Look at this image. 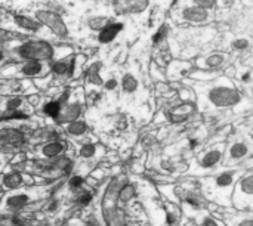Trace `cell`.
<instances>
[{
  "label": "cell",
  "instance_id": "cell-1",
  "mask_svg": "<svg viewBox=\"0 0 253 226\" xmlns=\"http://www.w3.org/2000/svg\"><path fill=\"white\" fill-rule=\"evenodd\" d=\"M205 98L215 108H228L240 101V93L231 81L219 80V83L206 90Z\"/></svg>",
  "mask_w": 253,
  "mask_h": 226
},
{
  "label": "cell",
  "instance_id": "cell-2",
  "mask_svg": "<svg viewBox=\"0 0 253 226\" xmlns=\"http://www.w3.org/2000/svg\"><path fill=\"white\" fill-rule=\"evenodd\" d=\"M237 175L239 170H230V172L219 173L218 176H213L211 181H208V188L205 189V192H208V195L212 200H216V203L222 200L227 201L234 187Z\"/></svg>",
  "mask_w": 253,
  "mask_h": 226
},
{
  "label": "cell",
  "instance_id": "cell-3",
  "mask_svg": "<svg viewBox=\"0 0 253 226\" xmlns=\"http://www.w3.org/2000/svg\"><path fill=\"white\" fill-rule=\"evenodd\" d=\"M15 55L21 59L25 61H49L55 56V49L46 43V41H39V40H31L21 43L19 46L15 47Z\"/></svg>",
  "mask_w": 253,
  "mask_h": 226
},
{
  "label": "cell",
  "instance_id": "cell-4",
  "mask_svg": "<svg viewBox=\"0 0 253 226\" xmlns=\"http://www.w3.org/2000/svg\"><path fill=\"white\" fill-rule=\"evenodd\" d=\"M253 195V175L252 172H248L243 175V178L236 184L234 192H233V203L236 209L245 210L252 206Z\"/></svg>",
  "mask_w": 253,
  "mask_h": 226
},
{
  "label": "cell",
  "instance_id": "cell-5",
  "mask_svg": "<svg viewBox=\"0 0 253 226\" xmlns=\"http://www.w3.org/2000/svg\"><path fill=\"white\" fill-rule=\"evenodd\" d=\"M37 16V22H43L46 27H49L58 37H67L68 36V30L67 25L64 22V19L61 18L59 13L53 12V10H39L36 13Z\"/></svg>",
  "mask_w": 253,
  "mask_h": 226
},
{
  "label": "cell",
  "instance_id": "cell-6",
  "mask_svg": "<svg viewBox=\"0 0 253 226\" xmlns=\"http://www.w3.org/2000/svg\"><path fill=\"white\" fill-rule=\"evenodd\" d=\"M224 148H225V147L221 144V145H216V147H213V148L205 151V152L200 155V158H199V166H200V169H202V170H211V169L216 167V166L221 163L222 157H224Z\"/></svg>",
  "mask_w": 253,
  "mask_h": 226
},
{
  "label": "cell",
  "instance_id": "cell-7",
  "mask_svg": "<svg viewBox=\"0 0 253 226\" xmlns=\"http://www.w3.org/2000/svg\"><path fill=\"white\" fill-rule=\"evenodd\" d=\"M251 152V145L248 142H243V141H237L234 144L230 145L228 151H227V158L225 161L227 163H236V161H240L243 158H246Z\"/></svg>",
  "mask_w": 253,
  "mask_h": 226
},
{
  "label": "cell",
  "instance_id": "cell-8",
  "mask_svg": "<svg viewBox=\"0 0 253 226\" xmlns=\"http://www.w3.org/2000/svg\"><path fill=\"white\" fill-rule=\"evenodd\" d=\"M182 18L188 22H193V24H203L209 19V10H205L199 6H196L194 3L191 6H185L182 9Z\"/></svg>",
  "mask_w": 253,
  "mask_h": 226
},
{
  "label": "cell",
  "instance_id": "cell-9",
  "mask_svg": "<svg viewBox=\"0 0 253 226\" xmlns=\"http://www.w3.org/2000/svg\"><path fill=\"white\" fill-rule=\"evenodd\" d=\"M65 150H67L65 142L56 139V141H49L47 144H44V145L42 147L40 152H42L43 157L52 160V158H58L62 152H65Z\"/></svg>",
  "mask_w": 253,
  "mask_h": 226
},
{
  "label": "cell",
  "instance_id": "cell-10",
  "mask_svg": "<svg viewBox=\"0 0 253 226\" xmlns=\"http://www.w3.org/2000/svg\"><path fill=\"white\" fill-rule=\"evenodd\" d=\"M82 114V104L80 102H71L65 108H62L58 121L59 123H73L76 121Z\"/></svg>",
  "mask_w": 253,
  "mask_h": 226
},
{
  "label": "cell",
  "instance_id": "cell-11",
  "mask_svg": "<svg viewBox=\"0 0 253 226\" xmlns=\"http://www.w3.org/2000/svg\"><path fill=\"white\" fill-rule=\"evenodd\" d=\"M31 201V195L27 192H15L6 198V207L9 210H21Z\"/></svg>",
  "mask_w": 253,
  "mask_h": 226
},
{
  "label": "cell",
  "instance_id": "cell-12",
  "mask_svg": "<svg viewBox=\"0 0 253 226\" xmlns=\"http://www.w3.org/2000/svg\"><path fill=\"white\" fill-rule=\"evenodd\" d=\"M123 30V24L122 22H110L104 30L99 31V36H98V41L99 43H110L116 38V36Z\"/></svg>",
  "mask_w": 253,
  "mask_h": 226
},
{
  "label": "cell",
  "instance_id": "cell-13",
  "mask_svg": "<svg viewBox=\"0 0 253 226\" xmlns=\"http://www.w3.org/2000/svg\"><path fill=\"white\" fill-rule=\"evenodd\" d=\"M43 64L42 62H37V61H25L19 68H18V73L22 74V75H27V77H37V75H42L43 74Z\"/></svg>",
  "mask_w": 253,
  "mask_h": 226
},
{
  "label": "cell",
  "instance_id": "cell-14",
  "mask_svg": "<svg viewBox=\"0 0 253 226\" xmlns=\"http://www.w3.org/2000/svg\"><path fill=\"white\" fill-rule=\"evenodd\" d=\"M225 62H227V55L225 53H212V55L203 58L202 61H199V65L203 67V68L216 70V68H221Z\"/></svg>",
  "mask_w": 253,
  "mask_h": 226
},
{
  "label": "cell",
  "instance_id": "cell-15",
  "mask_svg": "<svg viewBox=\"0 0 253 226\" xmlns=\"http://www.w3.org/2000/svg\"><path fill=\"white\" fill-rule=\"evenodd\" d=\"M52 73L59 77H65V75L71 74L73 73V59L71 61H67V59L55 61L52 65Z\"/></svg>",
  "mask_w": 253,
  "mask_h": 226
},
{
  "label": "cell",
  "instance_id": "cell-16",
  "mask_svg": "<svg viewBox=\"0 0 253 226\" xmlns=\"http://www.w3.org/2000/svg\"><path fill=\"white\" fill-rule=\"evenodd\" d=\"M22 141H24V136H22V133H19L18 130L6 129V130H1V132H0V142L18 145V144H22Z\"/></svg>",
  "mask_w": 253,
  "mask_h": 226
},
{
  "label": "cell",
  "instance_id": "cell-17",
  "mask_svg": "<svg viewBox=\"0 0 253 226\" xmlns=\"http://www.w3.org/2000/svg\"><path fill=\"white\" fill-rule=\"evenodd\" d=\"M13 22L18 27H21V28H24L27 31H39L40 30V24L37 21H34V19H31L28 16H24V15H16L13 18Z\"/></svg>",
  "mask_w": 253,
  "mask_h": 226
},
{
  "label": "cell",
  "instance_id": "cell-18",
  "mask_svg": "<svg viewBox=\"0 0 253 226\" xmlns=\"http://www.w3.org/2000/svg\"><path fill=\"white\" fill-rule=\"evenodd\" d=\"M190 67L191 65L188 62H181V61L172 62L169 67V77L170 78H179L190 70Z\"/></svg>",
  "mask_w": 253,
  "mask_h": 226
},
{
  "label": "cell",
  "instance_id": "cell-19",
  "mask_svg": "<svg viewBox=\"0 0 253 226\" xmlns=\"http://www.w3.org/2000/svg\"><path fill=\"white\" fill-rule=\"evenodd\" d=\"M24 178L19 173H9L3 178V187L7 189H16L22 185Z\"/></svg>",
  "mask_w": 253,
  "mask_h": 226
},
{
  "label": "cell",
  "instance_id": "cell-20",
  "mask_svg": "<svg viewBox=\"0 0 253 226\" xmlns=\"http://www.w3.org/2000/svg\"><path fill=\"white\" fill-rule=\"evenodd\" d=\"M67 132H68V135H71V136L80 138V136H83V135L87 132V126H86V123H84V121L76 120V121H73V123H70V124H68Z\"/></svg>",
  "mask_w": 253,
  "mask_h": 226
},
{
  "label": "cell",
  "instance_id": "cell-21",
  "mask_svg": "<svg viewBox=\"0 0 253 226\" xmlns=\"http://www.w3.org/2000/svg\"><path fill=\"white\" fill-rule=\"evenodd\" d=\"M135 195H136L135 187H132V185H123L122 189L119 191L117 198H119V201H122V203H129V201H132V200L135 198Z\"/></svg>",
  "mask_w": 253,
  "mask_h": 226
},
{
  "label": "cell",
  "instance_id": "cell-22",
  "mask_svg": "<svg viewBox=\"0 0 253 226\" xmlns=\"http://www.w3.org/2000/svg\"><path fill=\"white\" fill-rule=\"evenodd\" d=\"M122 89L125 93H133L138 89V80L132 74H126L122 78Z\"/></svg>",
  "mask_w": 253,
  "mask_h": 226
},
{
  "label": "cell",
  "instance_id": "cell-23",
  "mask_svg": "<svg viewBox=\"0 0 253 226\" xmlns=\"http://www.w3.org/2000/svg\"><path fill=\"white\" fill-rule=\"evenodd\" d=\"M43 111H44V114H46V115L58 118V117H59V114H61V111H62V104H61L59 101L47 102V104L43 107Z\"/></svg>",
  "mask_w": 253,
  "mask_h": 226
},
{
  "label": "cell",
  "instance_id": "cell-24",
  "mask_svg": "<svg viewBox=\"0 0 253 226\" xmlns=\"http://www.w3.org/2000/svg\"><path fill=\"white\" fill-rule=\"evenodd\" d=\"M108 24H110V19L105 18V16H95V18H90L89 22H87V25H89L92 30H96V31L104 30Z\"/></svg>",
  "mask_w": 253,
  "mask_h": 226
},
{
  "label": "cell",
  "instance_id": "cell-25",
  "mask_svg": "<svg viewBox=\"0 0 253 226\" xmlns=\"http://www.w3.org/2000/svg\"><path fill=\"white\" fill-rule=\"evenodd\" d=\"M99 68H101V64H93V65H90V68L87 71V80L92 84H101L102 83L101 75H99Z\"/></svg>",
  "mask_w": 253,
  "mask_h": 226
},
{
  "label": "cell",
  "instance_id": "cell-26",
  "mask_svg": "<svg viewBox=\"0 0 253 226\" xmlns=\"http://www.w3.org/2000/svg\"><path fill=\"white\" fill-rule=\"evenodd\" d=\"M21 105H22V99L21 98H10V99H7L6 101V104H4V110L7 111V113H16L19 108H21Z\"/></svg>",
  "mask_w": 253,
  "mask_h": 226
},
{
  "label": "cell",
  "instance_id": "cell-27",
  "mask_svg": "<svg viewBox=\"0 0 253 226\" xmlns=\"http://www.w3.org/2000/svg\"><path fill=\"white\" fill-rule=\"evenodd\" d=\"M96 154V145L95 144H84L80 148V155L83 158H92Z\"/></svg>",
  "mask_w": 253,
  "mask_h": 226
},
{
  "label": "cell",
  "instance_id": "cell-28",
  "mask_svg": "<svg viewBox=\"0 0 253 226\" xmlns=\"http://www.w3.org/2000/svg\"><path fill=\"white\" fill-rule=\"evenodd\" d=\"M92 197H93V194L89 191V189H84V191H82L79 195H77V204L79 206H87L90 201H92Z\"/></svg>",
  "mask_w": 253,
  "mask_h": 226
},
{
  "label": "cell",
  "instance_id": "cell-29",
  "mask_svg": "<svg viewBox=\"0 0 253 226\" xmlns=\"http://www.w3.org/2000/svg\"><path fill=\"white\" fill-rule=\"evenodd\" d=\"M168 33H169V25L168 24H163L160 28H159V31L153 36V41L157 44V43H160L166 36H168Z\"/></svg>",
  "mask_w": 253,
  "mask_h": 226
},
{
  "label": "cell",
  "instance_id": "cell-30",
  "mask_svg": "<svg viewBox=\"0 0 253 226\" xmlns=\"http://www.w3.org/2000/svg\"><path fill=\"white\" fill-rule=\"evenodd\" d=\"M200 226H225L221 221L215 219L213 216H209V215H205L200 221Z\"/></svg>",
  "mask_w": 253,
  "mask_h": 226
},
{
  "label": "cell",
  "instance_id": "cell-31",
  "mask_svg": "<svg viewBox=\"0 0 253 226\" xmlns=\"http://www.w3.org/2000/svg\"><path fill=\"white\" fill-rule=\"evenodd\" d=\"M249 46H251V41L248 38H237L233 41V47L236 50H246Z\"/></svg>",
  "mask_w": 253,
  "mask_h": 226
},
{
  "label": "cell",
  "instance_id": "cell-32",
  "mask_svg": "<svg viewBox=\"0 0 253 226\" xmlns=\"http://www.w3.org/2000/svg\"><path fill=\"white\" fill-rule=\"evenodd\" d=\"M83 178L82 176H73L71 179H70V182H68V188L70 189H80L82 187H83Z\"/></svg>",
  "mask_w": 253,
  "mask_h": 226
},
{
  "label": "cell",
  "instance_id": "cell-33",
  "mask_svg": "<svg viewBox=\"0 0 253 226\" xmlns=\"http://www.w3.org/2000/svg\"><path fill=\"white\" fill-rule=\"evenodd\" d=\"M194 4L205 9V10H209V9L216 6V1H213V0H194Z\"/></svg>",
  "mask_w": 253,
  "mask_h": 226
},
{
  "label": "cell",
  "instance_id": "cell-34",
  "mask_svg": "<svg viewBox=\"0 0 253 226\" xmlns=\"http://www.w3.org/2000/svg\"><path fill=\"white\" fill-rule=\"evenodd\" d=\"M117 87V80L116 78H110L105 81V89L107 90H114Z\"/></svg>",
  "mask_w": 253,
  "mask_h": 226
},
{
  "label": "cell",
  "instance_id": "cell-35",
  "mask_svg": "<svg viewBox=\"0 0 253 226\" xmlns=\"http://www.w3.org/2000/svg\"><path fill=\"white\" fill-rule=\"evenodd\" d=\"M58 206H59V203H58V201H53V203H50V204H49V209H47V210H49L50 213H53V212L58 209Z\"/></svg>",
  "mask_w": 253,
  "mask_h": 226
},
{
  "label": "cell",
  "instance_id": "cell-36",
  "mask_svg": "<svg viewBox=\"0 0 253 226\" xmlns=\"http://www.w3.org/2000/svg\"><path fill=\"white\" fill-rule=\"evenodd\" d=\"M242 81H245V83H251V71H248V73L242 77Z\"/></svg>",
  "mask_w": 253,
  "mask_h": 226
},
{
  "label": "cell",
  "instance_id": "cell-37",
  "mask_svg": "<svg viewBox=\"0 0 253 226\" xmlns=\"http://www.w3.org/2000/svg\"><path fill=\"white\" fill-rule=\"evenodd\" d=\"M239 226H253L252 221L251 219H246V221H243V222H240V225Z\"/></svg>",
  "mask_w": 253,
  "mask_h": 226
},
{
  "label": "cell",
  "instance_id": "cell-38",
  "mask_svg": "<svg viewBox=\"0 0 253 226\" xmlns=\"http://www.w3.org/2000/svg\"><path fill=\"white\" fill-rule=\"evenodd\" d=\"M197 147V139H191L190 141V150H194Z\"/></svg>",
  "mask_w": 253,
  "mask_h": 226
},
{
  "label": "cell",
  "instance_id": "cell-39",
  "mask_svg": "<svg viewBox=\"0 0 253 226\" xmlns=\"http://www.w3.org/2000/svg\"><path fill=\"white\" fill-rule=\"evenodd\" d=\"M3 58H4V53H3V50L0 49V61H3Z\"/></svg>",
  "mask_w": 253,
  "mask_h": 226
},
{
  "label": "cell",
  "instance_id": "cell-40",
  "mask_svg": "<svg viewBox=\"0 0 253 226\" xmlns=\"http://www.w3.org/2000/svg\"><path fill=\"white\" fill-rule=\"evenodd\" d=\"M0 203H1V201H0Z\"/></svg>",
  "mask_w": 253,
  "mask_h": 226
}]
</instances>
